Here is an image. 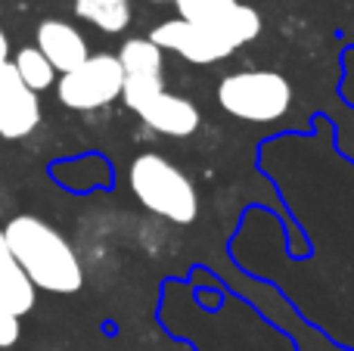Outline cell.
Masks as SVG:
<instances>
[{
    "label": "cell",
    "mask_w": 354,
    "mask_h": 351,
    "mask_svg": "<svg viewBox=\"0 0 354 351\" xmlns=\"http://www.w3.org/2000/svg\"><path fill=\"white\" fill-rule=\"evenodd\" d=\"M3 240L35 290L72 296L84 286V267L72 243L44 218L16 215L3 224Z\"/></svg>",
    "instance_id": "cell-1"
},
{
    "label": "cell",
    "mask_w": 354,
    "mask_h": 351,
    "mask_svg": "<svg viewBox=\"0 0 354 351\" xmlns=\"http://www.w3.org/2000/svg\"><path fill=\"white\" fill-rule=\"evenodd\" d=\"M128 184L143 209L171 224L187 227L199 215V196H196L193 180L187 178L183 168H177L171 159L159 153L137 155L128 168Z\"/></svg>",
    "instance_id": "cell-2"
},
{
    "label": "cell",
    "mask_w": 354,
    "mask_h": 351,
    "mask_svg": "<svg viewBox=\"0 0 354 351\" xmlns=\"http://www.w3.org/2000/svg\"><path fill=\"white\" fill-rule=\"evenodd\" d=\"M218 106L239 122H280L292 109V84L286 75L274 72V68L233 72L218 81Z\"/></svg>",
    "instance_id": "cell-3"
},
{
    "label": "cell",
    "mask_w": 354,
    "mask_h": 351,
    "mask_svg": "<svg viewBox=\"0 0 354 351\" xmlns=\"http://www.w3.org/2000/svg\"><path fill=\"white\" fill-rule=\"evenodd\" d=\"M122 103L147 124L165 137H189L199 128V109L193 99L168 93L165 81H124Z\"/></svg>",
    "instance_id": "cell-4"
},
{
    "label": "cell",
    "mask_w": 354,
    "mask_h": 351,
    "mask_svg": "<svg viewBox=\"0 0 354 351\" xmlns=\"http://www.w3.org/2000/svg\"><path fill=\"white\" fill-rule=\"evenodd\" d=\"M122 91H124V72L118 56L112 53H93L75 72L59 75V81H56L59 103L75 112L106 109L109 103L122 99Z\"/></svg>",
    "instance_id": "cell-5"
},
{
    "label": "cell",
    "mask_w": 354,
    "mask_h": 351,
    "mask_svg": "<svg viewBox=\"0 0 354 351\" xmlns=\"http://www.w3.org/2000/svg\"><path fill=\"white\" fill-rule=\"evenodd\" d=\"M149 41H156L162 50H171V53L193 62V66H212V62H221L236 53V44L230 37H224L221 31L208 28V25L187 22L180 16L159 22L149 35Z\"/></svg>",
    "instance_id": "cell-6"
},
{
    "label": "cell",
    "mask_w": 354,
    "mask_h": 351,
    "mask_svg": "<svg viewBox=\"0 0 354 351\" xmlns=\"http://www.w3.org/2000/svg\"><path fill=\"white\" fill-rule=\"evenodd\" d=\"M35 47L50 59L56 75H68L91 59L87 37L66 19H44L35 31Z\"/></svg>",
    "instance_id": "cell-7"
},
{
    "label": "cell",
    "mask_w": 354,
    "mask_h": 351,
    "mask_svg": "<svg viewBox=\"0 0 354 351\" xmlns=\"http://www.w3.org/2000/svg\"><path fill=\"white\" fill-rule=\"evenodd\" d=\"M37 302V290L28 280V274L19 267V261L12 258L10 246L3 240L0 230V308L10 311L12 317H25Z\"/></svg>",
    "instance_id": "cell-8"
},
{
    "label": "cell",
    "mask_w": 354,
    "mask_h": 351,
    "mask_svg": "<svg viewBox=\"0 0 354 351\" xmlns=\"http://www.w3.org/2000/svg\"><path fill=\"white\" fill-rule=\"evenodd\" d=\"M118 62H122L124 81H162L165 72V50L149 37H128L118 47Z\"/></svg>",
    "instance_id": "cell-9"
},
{
    "label": "cell",
    "mask_w": 354,
    "mask_h": 351,
    "mask_svg": "<svg viewBox=\"0 0 354 351\" xmlns=\"http://www.w3.org/2000/svg\"><path fill=\"white\" fill-rule=\"evenodd\" d=\"M37 124H41V99L35 91L22 87L6 103H0V137L3 140H22L35 134Z\"/></svg>",
    "instance_id": "cell-10"
},
{
    "label": "cell",
    "mask_w": 354,
    "mask_h": 351,
    "mask_svg": "<svg viewBox=\"0 0 354 351\" xmlns=\"http://www.w3.org/2000/svg\"><path fill=\"white\" fill-rule=\"evenodd\" d=\"M75 16L84 19L87 25L106 31V35H118L131 25V0H118V3H97V0H75Z\"/></svg>",
    "instance_id": "cell-11"
},
{
    "label": "cell",
    "mask_w": 354,
    "mask_h": 351,
    "mask_svg": "<svg viewBox=\"0 0 354 351\" xmlns=\"http://www.w3.org/2000/svg\"><path fill=\"white\" fill-rule=\"evenodd\" d=\"M12 66H16L19 78H22V84L28 87V91L41 93L47 91V87H53L56 81V68L50 66V59L41 53L37 47H22L16 50V56H12Z\"/></svg>",
    "instance_id": "cell-12"
},
{
    "label": "cell",
    "mask_w": 354,
    "mask_h": 351,
    "mask_svg": "<svg viewBox=\"0 0 354 351\" xmlns=\"http://www.w3.org/2000/svg\"><path fill=\"white\" fill-rule=\"evenodd\" d=\"M19 336H22V323H19V317H12L10 311L0 308V348H12L19 342Z\"/></svg>",
    "instance_id": "cell-13"
},
{
    "label": "cell",
    "mask_w": 354,
    "mask_h": 351,
    "mask_svg": "<svg viewBox=\"0 0 354 351\" xmlns=\"http://www.w3.org/2000/svg\"><path fill=\"white\" fill-rule=\"evenodd\" d=\"M22 78H19L16 66H12V59L6 62V66H0V103H6V99L12 97V93L22 91Z\"/></svg>",
    "instance_id": "cell-14"
},
{
    "label": "cell",
    "mask_w": 354,
    "mask_h": 351,
    "mask_svg": "<svg viewBox=\"0 0 354 351\" xmlns=\"http://www.w3.org/2000/svg\"><path fill=\"white\" fill-rule=\"evenodd\" d=\"M6 62H10V37L0 28V66H6Z\"/></svg>",
    "instance_id": "cell-15"
},
{
    "label": "cell",
    "mask_w": 354,
    "mask_h": 351,
    "mask_svg": "<svg viewBox=\"0 0 354 351\" xmlns=\"http://www.w3.org/2000/svg\"><path fill=\"white\" fill-rule=\"evenodd\" d=\"M149 3H174V6H177L180 0H149Z\"/></svg>",
    "instance_id": "cell-16"
},
{
    "label": "cell",
    "mask_w": 354,
    "mask_h": 351,
    "mask_svg": "<svg viewBox=\"0 0 354 351\" xmlns=\"http://www.w3.org/2000/svg\"><path fill=\"white\" fill-rule=\"evenodd\" d=\"M97 3H118V0H97Z\"/></svg>",
    "instance_id": "cell-17"
}]
</instances>
